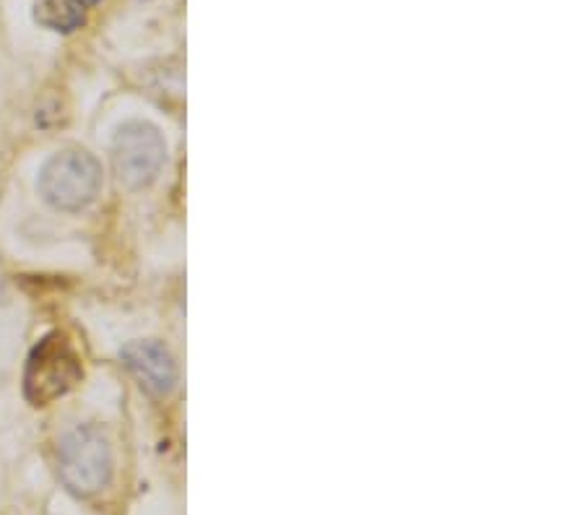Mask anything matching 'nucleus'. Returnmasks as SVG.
Returning <instances> with one entry per match:
<instances>
[{"instance_id":"obj_7","label":"nucleus","mask_w":585,"mask_h":515,"mask_svg":"<svg viewBox=\"0 0 585 515\" xmlns=\"http://www.w3.org/2000/svg\"><path fill=\"white\" fill-rule=\"evenodd\" d=\"M94 3H100V0H81V6H84V9L86 6H94Z\"/></svg>"},{"instance_id":"obj_1","label":"nucleus","mask_w":585,"mask_h":515,"mask_svg":"<svg viewBox=\"0 0 585 515\" xmlns=\"http://www.w3.org/2000/svg\"><path fill=\"white\" fill-rule=\"evenodd\" d=\"M102 190V164L84 148L52 154L40 172V193L58 212H81Z\"/></svg>"},{"instance_id":"obj_6","label":"nucleus","mask_w":585,"mask_h":515,"mask_svg":"<svg viewBox=\"0 0 585 515\" xmlns=\"http://www.w3.org/2000/svg\"><path fill=\"white\" fill-rule=\"evenodd\" d=\"M34 19L42 27L52 29V32L71 34L79 27H84L86 11L81 6V0H37L34 3Z\"/></svg>"},{"instance_id":"obj_5","label":"nucleus","mask_w":585,"mask_h":515,"mask_svg":"<svg viewBox=\"0 0 585 515\" xmlns=\"http://www.w3.org/2000/svg\"><path fill=\"white\" fill-rule=\"evenodd\" d=\"M125 368L131 370V375L138 380V385L144 388L154 399H167L175 391L177 383V364L175 357L162 341L146 339V341H131L125 343L123 352Z\"/></svg>"},{"instance_id":"obj_2","label":"nucleus","mask_w":585,"mask_h":515,"mask_svg":"<svg viewBox=\"0 0 585 515\" xmlns=\"http://www.w3.org/2000/svg\"><path fill=\"white\" fill-rule=\"evenodd\" d=\"M110 440L96 428H76L58 447L60 482L79 497H94L112 480Z\"/></svg>"},{"instance_id":"obj_4","label":"nucleus","mask_w":585,"mask_h":515,"mask_svg":"<svg viewBox=\"0 0 585 515\" xmlns=\"http://www.w3.org/2000/svg\"><path fill=\"white\" fill-rule=\"evenodd\" d=\"M167 162V144L162 131L146 121L120 125L112 141V167L125 190H144L152 185Z\"/></svg>"},{"instance_id":"obj_3","label":"nucleus","mask_w":585,"mask_h":515,"mask_svg":"<svg viewBox=\"0 0 585 515\" xmlns=\"http://www.w3.org/2000/svg\"><path fill=\"white\" fill-rule=\"evenodd\" d=\"M84 378L71 343L60 333H50L29 354L24 372V395L32 406H48L63 399Z\"/></svg>"}]
</instances>
